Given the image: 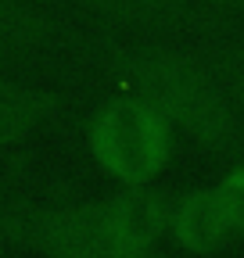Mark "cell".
<instances>
[{
	"label": "cell",
	"instance_id": "52a82bcc",
	"mask_svg": "<svg viewBox=\"0 0 244 258\" xmlns=\"http://www.w3.org/2000/svg\"><path fill=\"white\" fill-rule=\"evenodd\" d=\"M90 11H101L133 25H191L198 22L187 0H79Z\"/></svg>",
	"mask_w": 244,
	"mask_h": 258
},
{
	"label": "cell",
	"instance_id": "30bf717a",
	"mask_svg": "<svg viewBox=\"0 0 244 258\" xmlns=\"http://www.w3.org/2000/svg\"><path fill=\"white\" fill-rule=\"evenodd\" d=\"M22 198L8 194L0 186V251H15V233H18V219H22Z\"/></svg>",
	"mask_w": 244,
	"mask_h": 258
},
{
	"label": "cell",
	"instance_id": "3957f363",
	"mask_svg": "<svg viewBox=\"0 0 244 258\" xmlns=\"http://www.w3.org/2000/svg\"><path fill=\"white\" fill-rule=\"evenodd\" d=\"M15 251L36 258H179L165 247H144L122 237L90 201L22 205Z\"/></svg>",
	"mask_w": 244,
	"mask_h": 258
},
{
	"label": "cell",
	"instance_id": "277c9868",
	"mask_svg": "<svg viewBox=\"0 0 244 258\" xmlns=\"http://www.w3.org/2000/svg\"><path fill=\"white\" fill-rule=\"evenodd\" d=\"M101 215L115 226L122 237L144 247H162L169 244V222H172V205L176 194L162 190L158 183L147 186H115L104 198H94Z\"/></svg>",
	"mask_w": 244,
	"mask_h": 258
},
{
	"label": "cell",
	"instance_id": "ba28073f",
	"mask_svg": "<svg viewBox=\"0 0 244 258\" xmlns=\"http://www.w3.org/2000/svg\"><path fill=\"white\" fill-rule=\"evenodd\" d=\"M212 190H216V198L226 212V222L237 240H244V165H233L230 172H223L216 183H212Z\"/></svg>",
	"mask_w": 244,
	"mask_h": 258
},
{
	"label": "cell",
	"instance_id": "8fae6325",
	"mask_svg": "<svg viewBox=\"0 0 244 258\" xmlns=\"http://www.w3.org/2000/svg\"><path fill=\"white\" fill-rule=\"evenodd\" d=\"M237 165H244V147H240V158H237Z\"/></svg>",
	"mask_w": 244,
	"mask_h": 258
},
{
	"label": "cell",
	"instance_id": "5b68a950",
	"mask_svg": "<svg viewBox=\"0 0 244 258\" xmlns=\"http://www.w3.org/2000/svg\"><path fill=\"white\" fill-rule=\"evenodd\" d=\"M237 237L226 222V212L216 198V190L194 186L176 194L172 205V222H169V244L176 254H191V258H208L223 247H230Z\"/></svg>",
	"mask_w": 244,
	"mask_h": 258
},
{
	"label": "cell",
	"instance_id": "9c48e42d",
	"mask_svg": "<svg viewBox=\"0 0 244 258\" xmlns=\"http://www.w3.org/2000/svg\"><path fill=\"white\" fill-rule=\"evenodd\" d=\"M208 64L223 79L226 93L233 97V108H237V115L244 122V50H219V54L208 57Z\"/></svg>",
	"mask_w": 244,
	"mask_h": 258
},
{
	"label": "cell",
	"instance_id": "7a4b0ae2",
	"mask_svg": "<svg viewBox=\"0 0 244 258\" xmlns=\"http://www.w3.org/2000/svg\"><path fill=\"white\" fill-rule=\"evenodd\" d=\"M86 151L115 186H147L172 165L176 129L140 97L111 93L86 122Z\"/></svg>",
	"mask_w": 244,
	"mask_h": 258
},
{
	"label": "cell",
	"instance_id": "8992f818",
	"mask_svg": "<svg viewBox=\"0 0 244 258\" xmlns=\"http://www.w3.org/2000/svg\"><path fill=\"white\" fill-rule=\"evenodd\" d=\"M65 101L43 86L0 76V151H15L61 122Z\"/></svg>",
	"mask_w": 244,
	"mask_h": 258
},
{
	"label": "cell",
	"instance_id": "6da1fadb",
	"mask_svg": "<svg viewBox=\"0 0 244 258\" xmlns=\"http://www.w3.org/2000/svg\"><path fill=\"white\" fill-rule=\"evenodd\" d=\"M118 93L151 104L176 137L212 158H230L244 144V122L216 69L172 47H111L101 54Z\"/></svg>",
	"mask_w": 244,
	"mask_h": 258
}]
</instances>
